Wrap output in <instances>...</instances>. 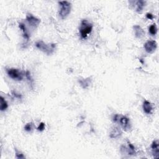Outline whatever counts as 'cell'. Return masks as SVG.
Returning a JSON list of instances; mask_svg holds the SVG:
<instances>
[{"instance_id":"1","label":"cell","mask_w":159,"mask_h":159,"mask_svg":"<svg viewBox=\"0 0 159 159\" xmlns=\"http://www.w3.org/2000/svg\"><path fill=\"white\" fill-rule=\"evenodd\" d=\"M35 47H37V49H38L41 51L49 55L52 53H54L56 47V44H46L42 41H39L35 42Z\"/></svg>"},{"instance_id":"2","label":"cell","mask_w":159,"mask_h":159,"mask_svg":"<svg viewBox=\"0 0 159 159\" xmlns=\"http://www.w3.org/2000/svg\"><path fill=\"white\" fill-rule=\"evenodd\" d=\"M93 30V24L87 20H83L81 23L80 27V34L82 39H86L87 36Z\"/></svg>"},{"instance_id":"3","label":"cell","mask_w":159,"mask_h":159,"mask_svg":"<svg viewBox=\"0 0 159 159\" xmlns=\"http://www.w3.org/2000/svg\"><path fill=\"white\" fill-rule=\"evenodd\" d=\"M59 4L60 6L59 16L62 20H65L71 12V3L67 1H63L59 2Z\"/></svg>"},{"instance_id":"4","label":"cell","mask_w":159,"mask_h":159,"mask_svg":"<svg viewBox=\"0 0 159 159\" xmlns=\"http://www.w3.org/2000/svg\"><path fill=\"white\" fill-rule=\"evenodd\" d=\"M8 75L11 78L17 80L21 81L24 78V73L20 70L16 69H6V70Z\"/></svg>"},{"instance_id":"5","label":"cell","mask_w":159,"mask_h":159,"mask_svg":"<svg viewBox=\"0 0 159 159\" xmlns=\"http://www.w3.org/2000/svg\"><path fill=\"white\" fill-rule=\"evenodd\" d=\"M26 20L27 22V23L29 24V25L33 28H36L38 27L41 22V20H39V19L35 17L34 16H33L32 14L30 13L27 14Z\"/></svg>"},{"instance_id":"6","label":"cell","mask_w":159,"mask_h":159,"mask_svg":"<svg viewBox=\"0 0 159 159\" xmlns=\"http://www.w3.org/2000/svg\"><path fill=\"white\" fill-rule=\"evenodd\" d=\"M127 147L123 145L121 148V152L122 154H127L129 155H134L136 154L134 146L129 141H127Z\"/></svg>"},{"instance_id":"7","label":"cell","mask_w":159,"mask_h":159,"mask_svg":"<svg viewBox=\"0 0 159 159\" xmlns=\"http://www.w3.org/2000/svg\"><path fill=\"white\" fill-rule=\"evenodd\" d=\"M145 50L148 54L154 53L157 47V43L155 41H148L144 44Z\"/></svg>"},{"instance_id":"8","label":"cell","mask_w":159,"mask_h":159,"mask_svg":"<svg viewBox=\"0 0 159 159\" xmlns=\"http://www.w3.org/2000/svg\"><path fill=\"white\" fill-rule=\"evenodd\" d=\"M119 123L122 128L125 131H128L131 129V125L130 123L129 119L126 116H121L119 118Z\"/></svg>"},{"instance_id":"9","label":"cell","mask_w":159,"mask_h":159,"mask_svg":"<svg viewBox=\"0 0 159 159\" xmlns=\"http://www.w3.org/2000/svg\"><path fill=\"white\" fill-rule=\"evenodd\" d=\"M143 110L147 115H151L153 111V106L150 101L147 100H144L142 105Z\"/></svg>"},{"instance_id":"10","label":"cell","mask_w":159,"mask_h":159,"mask_svg":"<svg viewBox=\"0 0 159 159\" xmlns=\"http://www.w3.org/2000/svg\"><path fill=\"white\" fill-rule=\"evenodd\" d=\"M133 29H134L135 35H136V37H137V38L141 39L145 35L144 31L143 30L142 28L140 26L135 25L133 27Z\"/></svg>"},{"instance_id":"11","label":"cell","mask_w":159,"mask_h":159,"mask_svg":"<svg viewBox=\"0 0 159 159\" xmlns=\"http://www.w3.org/2000/svg\"><path fill=\"white\" fill-rule=\"evenodd\" d=\"M152 153L154 158H158L159 157V144L158 141H153L151 145Z\"/></svg>"},{"instance_id":"12","label":"cell","mask_w":159,"mask_h":159,"mask_svg":"<svg viewBox=\"0 0 159 159\" xmlns=\"http://www.w3.org/2000/svg\"><path fill=\"white\" fill-rule=\"evenodd\" d=\"M121 134H122V131H121L120 128L118 127H114L111 130L109 137L111 139H117L120 137Z\"/></svg>"},{"instance_id":"13","label":"cell","mask_w":159,"mask_h":159,"mask_svg":"<svg viewBox=\"0 0 159 159\" xmlns=\"http://www.w3.org/2000/svg\"><path fill=\"white\" fill-rule=\"evenodd\" d=\"M146 5V2L142 1V0H139L136 2V11L138 13H141L144 9Z\"/></svg>"},{"instance_id":"14","label":"cell","mask_w":159,"mask_h":159,"mask_svg":"<svg viewBox=\"0 0 159 159\" xmlns=\"http://www.w3.org/2000/svg\"><path fill=\"white\" fill-rule=\"evenodd\" d=\"M19 27H20V29L23 31L24 39H26L27 41H29V33H28V31H27V30L26 29V27L25 24L24 23H20V24H19Z\"/></svg>"},{"instance_id":"15","label":"cell","mask_w":159,"mask_h":159,"mask_svg":"<svg viewBox=\"0 0 159 159\" xmlns=\"http://www.w3.org/2000/svg\"><path fill=\"white\" fill-rule=\"evenodd\" d=\"M78 81L80 84V85L83 87V88H87L90 86L91 79L90 78H88L87 79L80 80Z\"/></svg>"},{"instance_id":"16","label":"cell","mask_w":159,"mask_h":159,"mask_svg":"<svg viewBox=\"0 0 159 159\" xmlns=\"http://www.w3.org/2000/svg\"><path fill=\"white\" fill-rule=\"evenodd\" d=\"M0 99H1V107H0V109H1L2 111H4L8 108V102L3 96L0 97Z\"/></svg>"},{"instance_id":"17","label":"cell","mask_w":159,"mask_h":159,"mask_svg":"<svg viewBox=\"0 0 159 159\" xmlns=\"http://www.w3.org/2000/svg\"><path fill=\"white\" fill-rule=\"evenodd\" d=\"M149 33H150L152 35H155L157 33V27L155 24H154L149 27L148 29Z\"/></svg>"},{"instance_id":"18","label":"cell","mask_w":159,"mask_h":159,"mask_svg":"<svg viewBox=\"0 0 159 159\" xmlns=\"http://www.w3.org/2000/svg\"><path fill=\"white\" fill-rule=\"evenodd\" d=\"M33 129V123H29L24 126V129L27 132H31Z\"/></svg>"},{"instance_id":"19","label":"cell","mask_w":159,"mask_h":159,"mask_svg":"<svg viewBox=\"0 0 159 159\" xmlns=\"http://www.w3.org/2000/svg\"><path fill=\"white\" fill-rule=\"evenodd\" d=\"M45 124H44V123H41L39 124V126L37 127V130H38V131L42 132V131H43V130L45 129Z\"/></svg>"},{"instance_id":"20","label":"cell","mask_w":159,"mask_h":159,"mask_svg":"<svg viewBox=\"0 0 159 159\" xmlns=\"http://www.w3.org/2000/svg\"><path fill=\"white\" fill-rule=\"evenodd\" d=\"M16 156L17 158H25V157L22 153L17 152L16 150Z\"/></svg>"},{"instance_id":"21","label":"cell","mask_w":159,"mask_h":159,"mask_svg":"<svg viewBox=\"0 0 159 159\" xmlns=\"http://www.w3.org/2000/svg\"><path fill=\"white\" fill-rule=\"evenodd\" d=\"M119 118L120 116L118 115H115L113 118V122L115 123H117L118 121H119Z\"/></svg>"},{"instance_id":"22","label":"cell","mask_w":159,"mask_h":159,"mask_svg":"<svg viewBox=\"0 0 159 159\" xmlns=\"http://www.w3.org/2000/svg\"><path fill=\"white\" fill-rule=\"evenodd\" d=\"M146 17L148 18V19H149V20H153V19H154V16L152 14H151V13H147V14H146Z\"/></svg>"}]
</instances>
